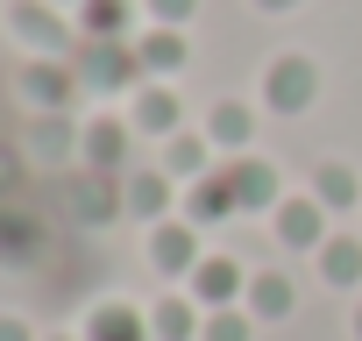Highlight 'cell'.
Instances as JSON below:
<instances>
[{
	"mask_svg": "<svg viewBox=\"0 0 362 341\" xmlns=\"http://www.w3.org/2000/svg\"><path fill=\"white\" fill-rule=\"evenodd\" d=\"M206 135H185V128H177L170 142H163V170H170V178H206Z\"/></svg>",
	"mask_w": 362,
	"mask_h": 341,
	"instance_id": "e0dca14e",
	"label": "cell"
},
{
	"mask_svg": "<svg viewBox=\"0 0 362 341\" xmlns=\"http://www.w3.org/2000/svg\"><path fill=\"white\" fill-rule=\"evenodd\" d=\"M228 214H242V207H235V185H228V170H221V178H192V192H185V221L206 228V221H228Z\"/></svg>",
	"mask_w": 362,
	"mask_h": 341,
	"instance_id": "7c38bea8",
	"label": "cell"
},
{
	"mask_svg": "<svg viewBox=\"0 0 362 341\" xmlns=\"http://www.w3.org/2000/svg\"><path fill=\"white\" fill-rule=\"evenodd\" d=\"M135 57H142L149 79H170L177 64H185V36H177V29H149V36L135 43Z\"/></svg>",
	"mask_w": 362,
	"mask_h": 341,
	"instance_id": "2e32d148",
	"label": "cell"
},
{
	"mask_svg": "<svg viewBox=\"0 0 362 341\" xmlns=\"http://www.w3.org/2000/svg\"><path fill=\"white\" fill-rule=\"evenodd\" d=\"M199 327H206V313L192 299H163L149 313V341H199Z\"/></svg>",
	"mask_w": 362,
	"mask_h": 341,
	"instance_id": "5bb4252c",
	"label": "cell"
},
{
	"mask_svg": "<svg viewBox=\"0 0 362 341\" xmlns=\"http://www.w3.org/2000/svg\"><path fill=\"white\" fill-rule=\"evenodd\" d=\"M355 341H362V306H355Z\"/></svg>",
	"mask_w": 362,
	"mask_h": 341,
	"instance_id": "484cf974",
	"label": "cell"
},
{
	"mask_svg": "<svg viewBox=\"0 0 362 341\" xmlns=\"http://www.w3.org/2000/svg\"><path fill=\"white\" fill-rule=\"evenodd\" d=\"M121 207L135 214V221H170V207H177V178L156 163V170H128V185H121Z\"/></svg>",
	"mask_w": 362,
	"mask_h": 341,
	"instance_id": "277c9868",
	"label": "cell"
},
{
	"mask_svg": "<svg viewBox=\"0 0 362 341\" xmlns=\"http://www.w3.org/2000/svg\"><path fill=\"white\" fill-rule=\"evenodd\" d=\"M149 263H163L170 277H192V270H199V235H192V221H156V228H149Z\"/></svg>",
	"mask_w": 362,
	"mask_h": 341,
	"instance_id": "52a82bcc",
	"label": "cell"
},
{
	"mask_svg": "<svg viewBox=\"0 0 362 341\" xmlns=\"http://www.w3.org/2000/svg\"><path fill=\"white\" fill-rule=\"evenodd\" d=\"M86 341H149V320L135 306H100L86 320Z\"/></svg>",
	"mask_w": 362,
	"mask_h": 341,
	"instance_id": "9a60e30c",
	"label": "cell"
},
{
	"mask_svg": "<svg viewBox=\"0 0 362 341\" xmlns=\"http://www.w3.org/2000/svg\"><path fill=\"white\" fill-rule=\"evenodd\" d=\"M57 341H71V334H57Z\"/></svg>",
	"mask_w": 362,
	"mask_h": 341,
	"instance_id": "83f0119b",
	"label": "cell"
},
{
	"mask_svg": "<svg viewBox=\"0 0 362 341\" xmlns=\"http://www.w3.org/2000/svg\"><path fill=\"white\" fill-rule=\"evenodd\" d=\"M242 291H249V277H242L235 256H199V270L185 277V299H192L199 313H221V306H235Z\"/></svg>",
	"mask_w": 362,
	"mask_h": 341,
	"instance_id": "7a4b0ae2",
	"label": "cell"
},
{
	"mask_svg": "<svg viewBox=\"0 0 362 341\" xmlns=\"http://www.w3.org/2000/svg\"><path fill=\"white\" fill-rule=\"evenodd\" d=\"M320 100V64L313 57H270L263 64V107L270 114H305Z\"/></svg>",
	"mask_w": 362,
	"mask_h": 341,
	"instance_id": "6da1fadb",
	"label": "cell"
},
{
	"mask_svg": "<svg viewBox=\"0 0 362 341\" xmlns=\"http://www.w3.org/2000/svg\"><path fill=\"white\" fill-rule=\"evenodd\" d=\"M313 263H320V277H327L334 291H355V284H362V235H327Z\"/></svg>",
	"mask_w": 362,
	"mask_h": 341,
	"instance_id": "9c48e42d",
	"label": "cell"
},
{
	"mask_svg": "<svg viewBox=\"0 0 362 341\" xmlns=\"http://www.w3.org/2000/svg\"><path fill=\"white\" fill-rule=\"evenodd\" d=\"M128 135H135L128 121H93V128L78 135V149H86V163H100V170H107V163H121V149H128Z\"/></svg>",
	"mask_w": 362,
	"mask_h": 341,
	"instance_id": "ac0fdd59",
	"label": "cell"
},
{
	"mask_svg": "<svg viewBox=\"0 0 362 341\" xmlns=\"http://www.w3.org/2000/svg\"><path fill=\"white\" fill-rule=\"evenodd\" d=\"M249 135H256V114H249V107H214V114H206V142H214V149H242Z\"/></svg>",
	"mask_w": 362,
	"mask_h": 341,
	"instance_id": "d6986e66",
	"label": "cell"
},
{
	"mask_svg": "<svg viewBox=\"0 0 362 341\" xmlns=\"http://www.w3.org/2000/svg\"><path fill=\"white\" fill-rule=\"evenodd\" d=\"M256 8H263V15H284V8H298V0H256Z\"/></svg>",
	"mask_w": 362,
	"mask_h": 341,
	"instance_id": "d4e9b609",
	"label": "cell"
},
{
	"mask_svg": "<svg viewBox=\"0 0 362 341\" xmlns=\"http://www.w3.org/2000/svg\"><path fill=\"white\" fill-rule=\"evenodd\" d=\"M57 8H78V0H57Z\"/></svg>",
	"mask_w": 362,
	"mask_h": 341,
	"instance_id": "4316f807",
	"label": "cell"
},
{
	"mask_svg": "<svg viewBox=\"0 0 362 341\" xmlns=\"http://www.w3.org/2000/svg\"><path fill=\"white\" fill-rule=\"evenodd\" d=\"M228 185H235V207L242 214H277L284 200H277V170L263 163V156H235L228 163Z\"/></svg>",
	"mask_w": 362,
	"mask_h": 341,
	"instance_id": "8992f818",
	"label": "cell"
},
{
	"mask_svg": "<svg viewBox=\"0 0 362 341\" xmlns=\"http://www.w3.org/2000/svg\"><path fill=\"white\" fill-rule=\"evenodd\" d=\"M242 306H249V320H291L298 284H291L284 270H256V277H249V291H242Z\"/></svg>",
	"mask_w": 362,
	"mask_h": 341,
	"instance_id": "ba28073f",
	"label": "cell"
},
{
	"mask_svg": "<svg viewBox=\"0 0 362 341\" xmlns=\"http://www.w3.org/2000/svg\"><path fill=\"white\" fill-rule=\"evenodd\" d=\"M135 71H142V57H135L128 43H100V50L78 57V79H86V86H128Z\"/></svg>",
	"mask_w": 362,
	"mask_h": 341,
	"instance_id": "30bf717a",
	"label": "cell"
},
{
	"mask_svg": "<svg viewBox=\"0 0 362 341\" xmlns=\"http://www.w3.org/2000/svg\"><path fill=\"white\" fill-rule=\"evenodd\" d=\"M177 121H185V107H177V93H170V79H149V86H135V100H128V128L135 135H177Z\"/></svg>",
	"mask_w": 362,
	"mask_h": 341,
	"instance_id": "3957f363",
	"label": "cell"
},
{
	"mask_svg": "<svg viewBox=\"0 0 362 341\" xmlns=\"http://www.w3.org/2000/svg\"><path fill=\"white\" fill-rule=\"evenodd\" d=\"M0 341H29V327L22 320H0Z\"/></svg>",
	"mask_w": 362,
	"mask_h": 341,
	"instance_id": "cb8c5ba5",
	"label": "cell"
},
{
	"mask_svg": "<svg viewBox=\"0 0 362 341\" xmlns=\"http://www.w3.org/2000/svg\"><path fill=\"white\" fill-rule=\"evenodd\" d=\"M313 200H320L327 214H355V207H362V178H355L348 163H320V170H313Z\"/></svg>",
	"mask_w": 362,
	"mask_h": 341,
	"instance_id": "4fadbf2b",
	"label": "cell"
},
{
	"mask_svg": "<svg viewBox=\"0 0 362 341\" xmlns=\"http://www.w3.org/2000/svg\"><path fill=\"white\" fill-rule=\"evenodd\" d=\"M86 29L100 36V43H121V29H128V0H86Z\"/></svg>",
	"mask_w": 362,
	"mask_h": 341,
	"instance_id": "44dd1931",
	"label": "cell"
},
{
	"mask_svg": "<svg viewBox=\"0 0 362 341\" xmlns=\"http://www.w3.org/2000/svg\"><path fill=\"white\" fill-rule=\"evenodd\" d=\"M8 22H15V36H29L36 50H64V22H57L50 0H15Z\"/></svg>",
	"mask_w": 362,
	"mask_h": 341,
	"instance_id": "8fae6325",
	"label": "cell"
},
{
	"mask_svg": "<svg viewBox=\"0 0 362 341\" xmlns=\"http://www.w3.org/2000/svg\"><path fill=\"white\" fill-rule=\"evenodd\" d=\"M149 15H156V29H185L192 0H149Z\"/></svg>",
	"mask_w": 362,
	"mask_h": 341,
	"instance_id": "603a6c76",
	"label": "cell"
},
{
	"mask_svg": "<svg viewBox=\"0 0 362 341\" xmlns=\"http://www.w3.org/2000/svg\"><path fill=\"white\" fill-rule=\"evenodd\" d=\"M270 221H277V242H284V249H298V256H320V242L334 235V228H327V207H320V200H284V207H277Z\"/></svg>",
	"mask_w": 362,
	"mask_h": 341,
	"instance_id": "5b68a950",
	"label": "cell"
},
{
	"mask_svg": "<svg viewBox=\"0 0 362 341\" xmlns=\"http://www.w3.org/2000/svg\"><path fill=\"white\" fill-rule=\"evenodd\" d=\"M249 306H221V313H206V327H199V341H249Z\"/></svg>",
	"mask_w": 362,
	"mask_h": 341,
	"instance_id": "7402d4cb",
	"label": "cell"
},
{
	"mask_svg": "<svg viewBox=\"0 0 362 341\" xmlns=\"http://www.w3.org/2000/svg\"><path fill=\"white\" fill-rule=\"evenodd\" d=\"M22 93H29L36 107H64V100H71V71H43V64H29V71H22Z\"/></svg>",
	"mask_w": 362,
	"mask_h": 341,
	"instance_id": "ffe728a7",
	"label": "cell"
}]
</instances>
